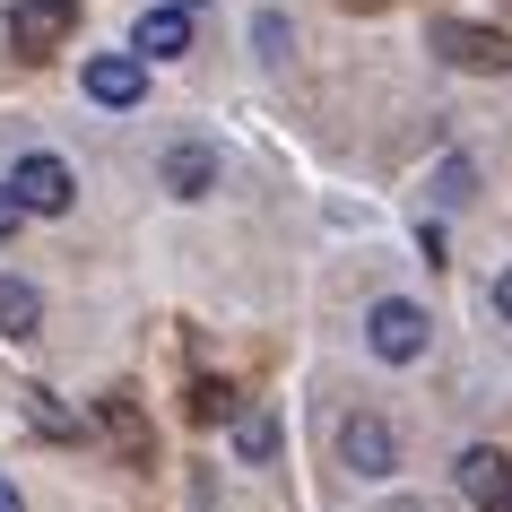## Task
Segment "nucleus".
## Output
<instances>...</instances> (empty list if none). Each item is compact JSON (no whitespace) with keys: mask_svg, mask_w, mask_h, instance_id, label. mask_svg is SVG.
I'll use <instances>...</instances> for the list:
<instances>
[{"mask_svg":"<svg viewBox=\"0 0 512 512\" xmlns=\"http://www.w3.org/2000/svg\"><path fill=\"white\" fill-rule=\"evenodd\" d=\"M18 217H27V200H18V191H9V183H0V243H9V235H18Z\"/></svg>","mask_w":512,"mask_h":512,"instance_id":"obj_17","label":"nucleus"},{"mask_svg":"<svg viewBox=\"0 0 512 512\" xmlns=\"http://www.w3.org/2000/svg\"><path fill=\"white\" fill-rule=\"evenodd\" d=\"M434 53H443V61H469V70H512V44H504V35H486V27H452V18L434 27Z\"/></svg>","mask_w":512,"mask_h":512,"instance_id":"obj_8","label":"nucleus"},{"mask_svg":"<svg viewBox=\"0 0 512 512\" xmlns=\"http://www.w3.org/2000/svg\"><path fill=\"white\" fill-rule=\"evenodd\" d=\"M235 452L243 460H278V417H270V408H243V417H235Z\"/></svg>","mask_w":512,"mask_h":512,"instance_id":"obj_12","label":"nucleus"},{"mask_svg":"<svg viewBox=\"0 0 512 512\" xmlns=\"http://www.w3.org/2000/svg\"><path fill=\"white\" fill-rule=\"evenodd\" d=\"M252 44H261L270 61H287V44H296V35H287V18H278V9H261V18H252Z\"/></svg>","mask_w":512,"mask_h":512,"instance_id":"obj_15","label":"nucleus"},{"mask_svg":"<svg viewBox=\"0 0 512 512\" xmlns=\"http://www.w3.org/2000/svg\"><path fill=\"white\" fill-rule=\"evenodd\" d=\"M27 417H35V434H53V443H79V434H87L79 417L53 400V391H27Z\"/></svg>","mask_w":512,"mask_h":512,"instance_id":"obj_13","label":"nucleus"},{"mask_svg":"<svg viewBox=\"0 0 512 512\" xmlns=\"http://www.w3.org/2000/svg\"><path fill=\"white\" fill-rule=\"evenodd\" d=\"M426 339H434V322H426L408 296H382L374 313H365V348H374L382 365H417V356H426Z\"/></svg>","mask_w":512,"mask_h":512,"instance_id":"obj_1","label":"nucleus"},{"mask_svg":"<svg viewBox=\"0 0 512 512\" xmlns=\"http://www.w3.org/2000/svg\"><path fill=\"white\" fill-rule=\"evenodd\" d=\"M70 35H79V0H18V9H9V44L27 61H44L53 44H70Z\"/></svg>","mask_w":512,"mask_h":512,"instance_id":"obj_3","label":"nucleus"},{"mask_svg":"<svg viewBox=\"0 0 512 512\" xmlns=\"http://www.w3.org/2000/svg\"><path fill=\"white\" fill-rule=\"evenodd\" d=\"M486 304H495V313L512 322V270H495V287H486Z\"/></svg>","mask_w":512,"mask_h":512,"instance_id":"obj_18","label":"nucleus"},{"mask_svg":"<svg viewBox=\"0 0 512 512\" xmlns=\"http://www.w3.org/2000/svg\"><path fill=\"white\" fill-rule=\"evenodd\" d=\"M339 460H348L356 478H391V469H400V434H391V417H382V408H356L348 426H339Z\"/></svg>","mask_w":512,"mask_h":512,"instance_id":"obj_2","label":"nucleus"},{"mask_svg":"<svg viewBox=\"0 0 512 512\" xmlns=\"http://www.w3.org/2000/svg\"><path fill=\"white\" fill-rule=\"evenodd\" d=\"M79 87H87V96H96L105 113H131V105H148V53H96Z\"/></svg>","mask_w":512,"mask_h":512,"instance_id":"obj_5","label":"nucleus"},{"mask_svg":"<svg viewBox=\"0 0 512 512\" xmlns=\"http://www.w3.org/2000/svg\"><path fill=\"white\" fill-rule=\"evenodd\" d=\"M9 191L27 200V217H70V200H79V183H70V165H61V157H44V148L9 165Z\"/></svg>","mask_w":512,"mask_h":512,"instance_id":"obj_4","label":"nucleus"},{"mask_svg":"<svg viewBox=\"0 0 512 512\" xmlns=\"http://www.w3.org/2000/svg\"><path fill=\"white\" fill-rule=\"evenodd\" d=\"M157 174H165L174 200H200V191H217V148H209V139H174Z\"/></svg>","mask_w":512,"mask_h":512,"instance_id":"obj_7","label":"nucleus"},{"mask_svg":"<svg viewBox=\"0 0 512 512\" xmlns=\"http://www.w3.org/2000/svg\"><path fill=\"white\" fill-rule=\"evenodd\" d=\"M105 434L122 443V460H148V417H139L131 391H105Z\"/></svg>","mask_w":512,"mask_h":512,"instance_id":"obj_11","label":"nucleus"},{"mask_svg":"<svg viewBox=\"0 0 512 512\" xmlns=\"http://www.w3.org/2000/svg\"><path fill=\"white\" fill-rule=\"evenodd\" d=\"M469 191H478V165H469V157H443V165H434V200H443V209H460Z\"/></svg>","mask_w":512,"mask_h":512,"instance_id":"obj_14","label":"nucleus"},{"mask_svg":"<svg viewBox=\"0 0 512 512\" xmlns=\"http://www.w3.org/2000/svg\"><path fill=\"white\" fill-rule=\"evenodd\" d=\"M191 408H200V417H243V400L226 391V382H200V400H191Z\"/></svg>","mask_w":512,"mask_h":512,"instance_id":"obj_16","label":"nucleus"},{"mask_svg":"<svg viewBox=\"0 0 512 512\" xmlns=\"http://www.w3.org/2000/svg\"><path fill=\"white\" fill-rule=\"evenodd\" d=\"M460 495H469V512H512V452L504 443H469L460 452Z\"/></svg>","mask_w":512,"mask_h":512,"instance_id":"obj_6","label":"nucleus"},{"mask_svg":"<svg viewBox=\"0 0 512 512\" xmlns=\"http://www.w3.org/2000/svg\"><path fill=\"white\" fill-rule=\"evenodd\" d=\"M0 512H27V495H18V486H9V478H0Z\"/></svg>","mask_w":512,"mask_h":512,"instance_id":"obj_19","label":"nucleus"},{"mask_svg":"<svg viewBox=\"0 0 512 512\" xmlns=\"http://www.w3.org/2000/svg\"><path fill=\"white\" fill-rule=\"evenodd\" d=\"M148 61H183L191 53V9H139V35H131Z\"/></svg>","mask_w":512,"mask_h":512,"instance_id":"obj_9","label":"nucleus"},{"mask_svg":"<svg viewBox=\"0 0 512 512\" xmlns=\"http://www.w3.org/2000/svg\"><path fill=\"white\" fill-rule=\"evenodd\" d=\"M44 330V296L27 278H0V339H35Z\"/></svg>","mask_w":512,"mask_h":512,"instance_id":"obj_10","label":"nucleus"}]
</instances>
